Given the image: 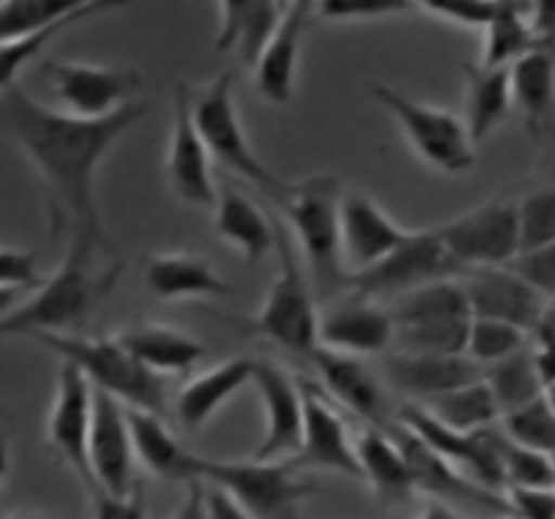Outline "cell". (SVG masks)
I'll use <instances>...</instances> for the list:
<instances>
[{
  "instance_id": "1",
  "label": "cell",
  "mask_w": 555,
  "mask_h": 519,
  "mask_svg": "<svg viewBox=\"0 0 555 519\" xmlns=\"http://www.w3.org/2000/svg\"><path fill=\"white\" fill-rule=\"evenodd\" d=\"M147 112L151 106L131 101L104 120H82L39 104L20 85L0 95V120L47 185L55 237L82 234L109 248L95 205V171L117 139Z\"/></svg>"
},
{
  "instance_id": "2",
  "label": "cell",
  "mask_w": 555,
  "mask_h": 519,
  "mask_svg": "<svg viewBox=\"0 0 555 519\" xmlns=\"http://www.w3.org/2000/svg\"><path fill=\"white\" fill-rule=\"evenodd\" d=\"M95 250L109 248L74 234L61 270L0 319V337L25 335L34 340L39 335H82V326L109 297L122 270V264L104 272L93 270Z\"/></svg>"
},
{
  "instance_id": "3",
  "label": "cell",
  "mask_w": 555,
  "mask_h": 519,
  "mask_svg": "<svg viewBox=\"0 0 555 519\" xmlns=\"http://www.w3.org/2000/svg\"><path fill=\"white\" fill-rule=\"evenodd\" d=\"M41 349L61 356V362L77 367L90 387L112 394L126 408L147 411V414L167 416V378L156 376L139 365L117 337H88V335H39L34 337Z\"/></svg>"
},
{
  "instance_id": "4",
  "label": "cell",
  "mask_w": 555,
  "mask_h": 519,
  "mask_svg": "<svg viewBox=\"0 0 555 519\" xmlns=\"http://www.w3.org/2000/svg\"><path fill=\"white\" fill-rule=\"evenodd\" d=\"M223 492L254 519H300L302 503L317 495L313 481L300 479L289 463H259V459H210L194 454L191 481Z\"/></svg>"
},
{
  "instance_id": "5",
  "label": "cell",
  "mask_w": 555,
  "mask_h": 519,
  "mask_svg": "<svg viewBox=\"0 0 555 519\" xmlns=\"http://www.w3.org/2000/svg\"><path fill=\"white\" fill-rule=\"evenodd\" d=\"M340 189L333 174H317L289 185L281 199L292 239H297L308 261L313 283L322 291L346 286L344 259H340Z\"/></svg>"
},
{
  "instance_id": "6",
  "label": "cell",
  "mask_w": 555,
  "mask_h": 519,
  "mask_svg": "<svg viewBox=\"0 0 555 519\" xmlns=\"http://www.w3.org/2000/svg\"><path fill=\"white\" fill-rule=\"evenodd\" d=\"M275 250L278 272L267 288L259 313L248 321V332L292 354L311 356L319 349V313L297 261L295 239L281 221H275Z\"/></svg>"
},
{
  "instance_id": "7",
  "label": "cell",
  "mask_w": 555,
  "mask_h": 519,
  "mask_svg": "<svg viewBox=\"0 0 555 519\" xmlns=\"http://www.w3.org/2000/svg\"><path fill=\"white\" fill-rule=\"evenodd\" d=\"M194 122L210 158H216L232 174L248 180L261 194L281 205V199L289 191V183L278 178L275 171H270V166L250 147L243 122H240L237 104H234L232 72H223L199 95H194Z\"/></svg>"
},
{
  "instance_id": "8",
  "label": "cell",
  "mask_w": 555,
  "mask_h": 519,
  "mask_svg": "<svg viewBox=\"0 0 555 519\" xmlns=\"http://www.w3.org/2000/svg\"><path fill=\"white\" fill-rule=\"evenodd\" d=\"M371 95L398 120L405 142L420 158L444 174H468L477 164V144L468 137L463 117L409 99L389 85L371 82Z\"/></svg>"
},
{
  "instance_id": "9",
  "label": "cell",
  "mask_w": 555,
  "mask_h": 519,
  "mask_svg": "<svg viewBox=\"0 0 555 519\" xmlns=\"http://www.w3.org/2000/svg\"><path fill=\"white\" fill-rule=\"evenodd\" d=\"M463 275L466 270L447 254L434 229H425V232L405 234L403 243L392 254L384 256L378 264L360 275L346 277V286L354 291V297L376 302L382 297L398 299L428 283L457 281Z\"/></svg>"
},
{
  "instance_id": "10",
  "label": "cell",
  "mask_w": 555,
  "mask_h": 519,
  "mask_svg": "<svg viewBox=\"0 0 555 519\" xmlns=\"http://www.w3.org/2000/svg\"><path fill=\"white\" fill-rule=\"evenodd\" d=\"M447 254L463 270H482V267H506L520 254L517 237V202L490 199L461 218L441 223L434 229Z\"/></svg>"
},
{
  "instance_id": "11",
  "label": "cell",
  "mask_w": 555,
  "mask_h": 519,
  "mask_svg": "<svg viewBox=\"0 0 555 519\" xmlns=\"http://www.w3.org/2000/svg\"><path fill=\"white\" fill-rule=\"evenodd\" d=\"M41 72L50 79L57 101L66 106L63 112L82 120H104L115 115L131 104V95L142 88V77L131 68L44 61Z\"/></svg>"
},
{
  "instance_id": "12",
  "label": "cell",
  "mask_w": 555,
  "mask_h": 519,
  "mask_svg": "<svg viewBox=\"0 0 555 519\" xmlns=\"http://www.w3.org/2000/svg\"><path fill=\"white\" fill-rule=\"evenodd\" d=\"M264 405V438L256 446L259 463H286L297 454L306 421V392L302 381L292 378L270 360H254V378Z\"/></svg>"
},
{
  "instance_id": "13",
  "label": "cell",
  "mask_w": 555,
  "mask_h": 519,
  "mask_svg": "<svg viewBox=\"0 0 555 519\" xmlns=\"http://www.w3.org/2000/svg\"><path fill=\"white\" fill-rule=\"evenodd\" d=\"M90 419H93V387L77 367L61 362L55 400L47 419V446L77 473L85 490L93 495L95 484L88 459Z\"/></svg>"
},
{
  "instance_id": "14",
  "label": "cell",
  "mask_w": 555,
  "mask_h": 519,
  "mask_svg": "<svg viewBox=\"0 0 555 519\" xmlns=\"http://www.w3.org/2000/svg\"><path fill=\"white\" fill-rule=\"evenodd\" d=\"M167 183L178 199L194 207H216L218 185L212 180V158L194 122V93L189 82L175 90L172 133L167 144Z\"/></svg>"
},
{
  "instance_id": "15",
  "label": "cell",
  "mask_w": 555,
  "mask_h": 519,
  "mask_svg": "<svg viewBox=\"0 0 555 519\" xmlns=\"http://www.w3.org/2000/svg\"><path fill=\"white\" fill-rule=\"evenodd\" d=\"M90 473L95 492L122 497L137 486L133 473V443L128 430V411L112 394L93 389V419L88 441Z\"/></svg>"
},
{
  "instance_id": "16",
  "label": "cell",
  "mask_w": 555,
  "mask_h": 519,
  "mask_svg": "<svg viewBox=\"0 0 555 519\" xmlns=\"http://www.w3.org/2000/svg\"><path fill=\"white\" fill-rule=\"evenodd\" d=\"M474 319L501 321L533 335L547 310V299L509 267H482L461 277Z\"/></svg>"
},
{
  "instance_id": "17",
  "label": "cell",
  "mask_w": 555,
  "mask_h": 519,
  "mask_svg": "<svg viewBox=\"0 0 555 519\" xmlns=\"http://www.w3.org/2000/svg\"><path fill=\"white\" fill-rule=\"evenodd\" d=\"M302 392H306L302 441L295 457L286 459V463L295 470H335V473L362 481L354 438L349 436V427H346L335 403H330L327 394L319 392V387H313V384L302 381Z\"/></svg>"
},
{
  "instance_id": "18",
  "label": "cell",
  "mask_w": 555,
  "mask_h": 519,
  "mask_svg": "<svg viewBox=\"0 0 555 519\" xmlns=\"http://www.w3.org/2000/svg\"><path fill=\"white\" fill-rule=\"evenodd\" d=\"M395 346V321L389 308L373 299L351 297L319 315V349L346 356H373Z\"/></svg>"
},
{
  "instance_id": "19",
  "label": "cell",
  "mask_w": 555,
  "mask_h": 519,
  "mask_svg": "<svg viewBox=\"0 0 555 519\" xmlns=\"http://www.w3.org/2000/svg\"><path fill=\"white\" fill-rule=\"evenodd\" d=\"M400 229L371 196L351 191L340 199V259L346 277L360 275L392 254L405 239Z\"/></svg>"
},
{
  "instance_id": "20",
  "label": "cell",
  "mask_w": 555,
  "mask_h": 519,
  "mask_svg": "<svg viewBox=\"0 0 555 519\" xmlns=\"http://www.w3.org/2000/svg\"><path fill=\"white\" fill-rule=\"evenodd\" d=\"M313 14V3L297 0L286 3L284 17L278 25L275 36L261 52L259 63L254 68V88L267 104L286 106L295 99V79H297V61H300L302 36H306L308 20Z\"/></svg>"
},
{
  "instance_id": "21",
  "label": "cell",
  "mask_w": 555,
  "mask_h": 519,
  "mask_svg": "<svg viewBox=\"0 0 555 519\" xmlns=\"http://www.w3.org/2000/svg\"><path fill=\"white\" fill-rule=\"evenodd\" d=\"M384 373L398 392L409 394L420 405L485 378V367L468 360L466 354H392L387 356Z\"/></svg>"
},
{
  "instance_id": "22",
  "label": "cell",
  "mask_w": 555,
  "mask_h": 519,
  "mask_svg": "<svg viewBox=\"0 0 555 519\" xmlns=\"http://www.w3.org/2000/svg\"><path fill=\"white\" fill-rule=\"evenodd\" d=\"M311 360L322 376L327 394H333L335 405H344L351 414L365 419L367 427H378V430L392 421V416L387 414V394H384L382 384L357 356L317 349Z\"/></svg>"
},
{
  "instance_id": "23",
  "label": "cell",
  "mask_w": 555,
  "mask_h": 519,
  "mask_svg": "<svg viewBox=\"0 0 555 519\" xmlns=\"http://www.w3.org/2000/svg\"><path fill=\"white\" fill-rule=\"evenodd\" d=\"M122 349L156 376H183L207 356V346L189 332L164 324H137L117 335Z\"/></svg>"
},
{
  "instance_id": "24",
  "label": "cell",
  "mask_w": 555,
  "mask_h": 519,
  "mask_svg": "<svg viewBox=\"0 0 555 519\" xmlns=\"http://www.w3.org/2000/svg\"><path fill=\"white\" fill-rule=\"evenodd\" d=\"M286 3H267V0H227L218 7L221 28L216 36L218 52H234L245 68L254 72L261 52L275 36Z\"/></svg>"
},
{
  "instance_id": "25",
  "label": "cell",
  "mask_w": 555,
  "mask_h": 519,
  "mask_svg": "<svg viewBox=\"0 0 555 519\" xmlns=\"http://www.w3.org/2000/svg\"><path fill=\"white\" fill-rule=\"evenodd\" d=\"M145 288L151 297L175 302L194 297H234L237 288L216 272L207 259L194 254L153 256L145 267Z\"/></svg>"
},
{
  "instance_id": "26",
  "label": "cell",
  "mask_w": 555,
  "mask_h": 519,
  "mask_svg": "<svg viewBox=\"0 0 555 519\" xmlns=\"http://www.w3.org/2000/svg\"><path fill=\"white\" fill-rule=\"evenodd\" d=\"M216 232L229 248L240 250L254 267L275 248V221L234 185L223 183L216 199Z\"/></svg>"
},
{
  "instance_id": "27",
  "label": "cell",
  "mask_w": 555,
  "mask_h": 519,
  "mask_svg": "<svg viewBox=\"0 0 555 519\" xmlns=\"http://www.w3.org/2000/svg\"><path fill=\"white\" fill-rule=\"evenodd\" d=\"M512 109L520 112L526 131L542 142L555 126V55L528 52L509 68Z\"/></svg>"
},
{
  "instance_id": "28",
  "label": "cell",
  "mask_w": 555,
  "mask_h": 519,
  "mask_svg": "<svg viewBox=\"0 0 555 519\" xmlns=\"http://www.w3.org/2000/svg\"><path fill=\"white\" fill-rule=\"evenodd\" d=\"M254 378V360L237 356L191 378L175 398V414L189 430H199L221 411L229 398Z\"/></svg>"
},
{
  "instance_id": "29",
  "label": "cell",
  "mask_w": 555,
  "mask_h": 519,
  "mask_svg": "<svg viewBox=\"0 0 555 519\" xmlns=\"http://www.w3.org/2000/svg\"><path fill=\"white\" fill-rule=\"evenodd\" d=\"M354 452L362 481H367L378 501L387 506H400L414 495L416 486L409 465L387 430L365 427L362 436L354 438Z\"/></svg>"
},
{
  "instance_id": "30",
  "label": "cell",
  "mask_w": 555,
  "mask_h": 519,
  "mask_svg": "<svg viewBox=\"0 0 555 519\" xmlns=\"http://www.w3.org/2000/svg\"><path fill=\"white\" fill-rule=\"evenodd\" d=\"M128 430H131L133 457L145 465L153 476L167 481H191V463L194 454L183 449V443L175 438L164 416L147 414V411L126 408Z\"/></svg>"
},
{
  "instance_id": "31",
  "label": "cell",
  "mask_w": 555,
  "mask_h": 519,
  "mask_svg": "<svg viewBox=\"0 0 555 519\" xmlns=\"http://www.w3.org/2000/svg\"><path fill=\"white\" fill-rule=\"evenodd\" d=\"M389 313H392L395 329L466 324V321L474 319L461 277L457 281H439L428 283L423 288H414V291L395 299Z\"/></svg>"
},
{
  "instance_id": "32",
  "label": "cell",
  "mask_w": 555,
  "mask_h": 519,
  "mask_svg": "<svg viewBox=\"0 0 555 519\" xmlns=\"http://www.w3.org/2000/svg\"><path fill=\"white\" fill-rule=\"evenodd\" d=\"M512 109L509 68L466 66V122L472 142H482Z\"/></svg>"
},
{
  "instance_id": "33",
  "label": "cell",
  "mask_w": 555,
  "mask_h": 519,
  "mask_svg": "<svg viewBox=\"0 0 555 519\" xmlns=\"http://www.w3.org/2000/svg\"><path fill=\"white\" fill-rule=\"evenodd\" d=\"M112 9L120 7H117V3H109V0H82L72 14H66V17L57 20V23L47 25V28L36 30V34L20 36V39L0 41V95L9 93L12 88H17V77L23 74V68L28 66V63H34L55 36H61L63 30H68L72 25L95 17V14L112 12Z\"/></svg>"
},
{
  "instance_id": "34",
  "label": "cell",
  "mask_w": 555,
  "mask_h": 519,
  "mask_svg": "<svg viewBox=\"0 0 555 519\" xmlns=\"http://www.w3.org/2000/svg\"><path fill=\"white\" fill-rule=\"evenodd\" d=\"M528 12H531V3H499L493 23L485 28L482 57L477 66L512 68L528 52L539 50Z\"/></svg>"
},
{
  "instance_id": "35",
  "label": "cell",
  "mask_w": 555,
  "mask_h": 519,
  "mask_svg": "<svg viewBox=\"0 0 555 519\" xmlns=\"http://www.w3.org/2000/svg\"><path fill=\"white\" fill-rule=\"evenodd\" d=\"M485 384L499 405L501 419L537 403L544 392V384L539 378L537 362H533L531 342L522 351L512 354L509 360L485 367Z\"/></svg>"
},
{
  "instance_id": "36",
  "label": "cell",
  "mask_w": 555,
  "mask_h": 519,
  "mask_svg": "<svg viewBox=\"0 0 555 519\" xmlns=\"http://www.w3.org/2000/svg\"><path fill=\"white\" fill-rule=\"evenodd\" d=\"M423 408H428L441 425L452 427L457 432H479L501 421V411L485 378L463 389H455L450 394H441V398L430 400V403H423Z\"/></svg>"
},
{
  "instance_id": "37",
  "label": "cell",
  "mask_w": 555,
  "mask_h": 519,
  "mask_svg": "<svg viewBox=\"0 0 555 519\" xmlns=\"http://www.w3.org/2000/svg\"><path fill=\"white\" fill-rule=\"evenodd\" d=\"M82 0H7L0 3V41L36 34L72 14Z\"/></svg>"
},
{
  "instance_id": "38",
  "label": "cell",
  "mask_w": 555,
  "mask_h": 519,
  "mask_svg": "<svg viewBox=\"0 0 555 519\" xmlns=\"http://www.w3.org/2000/svg\"><path fill=\"white\" fill-rule=\"evenodd\" d=\"M528 342H531V335H526L517 326L501 324V321L474 319L472 329H468L466 356L477 362L479 367H490L495 362L509 360L512 354L526 349Z\"/></svg>"
},
{
  "instance_id": "39",
  "label": "cell",
  "mask_w": 555,
  "mask_h": 519,
  "mask_svg": "<svg viewBox=\"0 0 555 519\" xmlns=\"http://www.w3.org/2000/svg\"><path fill=\"white\" fill-rule=\"evenodd\" d=\"M499 427L512 443H517V446L547 454V457L555 454V414L550 411V405L544 403V398L526 405V408L515 411V414L504 416V419L499 421Z\"/></svg>"
},
{
  "instance_id": "40",
  "label": "cell",
  "mask_w": 555,
  "mask_h": 519,
  "mask_svg": "<svg viewBox=\"0 0 555 519\" xmlns=\"http://www.w3.org/2000/svg\"><path fill=\"white\" fill-rule=\"evenodd\" d=\"M517 237L520 254L555 243V185L531 191L517 202Z\"/></svg>"
},
{
  "instance_id": "41",
  "label": "cell",
  "mask_w": 555,
  "mask_h": 519,
  "mask_svg": "<svg viewBox=\"0 0 555 519\" xmlns=\"http://www.w3.org/2000/svg\"><path fill=\"white\" fill-rule=\"evenodd\" d=\"M501 465H504L506 490H553V457L547 454L517 446L504 436Z\"/></svg>"
},
{
  "instance_id": "42",
  "label": "cell",
  "mask_w": 555,
  "mask_h": 519,
  "mask_svg": "<svg viewBox=\"0 0 555 519\" xmlns=\"http://www.w3.org/2000/svg\"><path fill=\"white\" fill-rule=\"evenodd\" d=\"M411 9H416V3H409V0H324V3H313V12L333 23L395 17V14H405Z\"/></svg>"
},
{
  "instance_id": "43",
  "label": "cell",
  "mask_w": 555,
  "mask_h": 519,
  "mask_svg": "<svg viewBox=\"0 0 555 519\" xmlns=\"http://www.w3.org/2000/svg\"><path fill=\"white\" fill-rule=\"evenodd\" d=\"M506 267H509L515 275H520L528 286L537 288L547 302H553L555 299V243L544 245V248H537V250H528V254H517Z\"/></svg>"
},
{
  "instance_id": "44",
  "label": "cell",
  "mask_w": 555,
  "mask_h": 519,
  "mask_svg": "<svg viewBox=\"0 0 555 519\" xmlns=\"http://www.w3.org/2000/svg\"><path fill=\"white\" fill-rule=\"evenodd\" d=\"M39 256L30 250L0 248V291H36L41 286Z\"/></svg>"
},
{
  "instance_id": "45",
  "label": "cell",
  "mask_w": 555,
  "mask_h": 519,
  "mask_svg": "<svg viewBox=\"0 0 555 519\" xmlns=\"http://www.w3.org/2000/svg\"><path fill=\"white\" fill-rule=\"evenodd\" d=\"M416 9L434 14V17L447 20V23L463 25V28H488L493 23L499 3H463V0H452V3H416Z\"/></svg>"
},
{
  "instance_id": "46",
  "label": "cell",
  "mask_w": 555,
  "mask_h": 519,
  "mask_svg": "<svg viewBox=\"0 0 555 519\" xmlns=\"http://www.w3.org/2000/svg\"><path fill=\"white\" fill-rule=\"evenodd\" d=\"M93 519H147L145 484L137 481L128 495L115 497L106 492H93Z\"/></svg>"
},
{
  "instance_id": "47",
  "label": "cell",
  "mask_w": 555,
  "mask_h": 519,
  "mask_svg": "<svg viewBox=\"0 0 555 519\" xmlns=\"http://www.w3.org/2000/svg\"><path fill=\"white\" fill-rule=\"evenodd\" d=\"M528 23H531L539 50L555 55V3H531Z\"/></svg>"
},
{
  "instance_id": "48",
  "label": "cell",
  "mask_w": 555,
  "mask_h": 519,
  "mask_svg": "<svg viewBox=\"0 0 555 519\" xmlns=\"http://www.w3.org/2000/svg\"><path fill=\"white\" fill-rule=\"evenodd\" d=\"M172 519H210L207 517V486L199 479L185 484V497Z\"/></svg>"
},
{
  "instance_id": "49",
  "label": "cell",
  "mask_w": 555,
  "mask_h": 519,
  "mask_svg": "<svg viewBox=\"0 0 555 519\" xmlns=\"http://www.w3.org/2000/svg\"><path fill=\"white\" fill-rule=\"evenodd\" d=\"M207 517L210 519H254V517H248V514H245L243 508L232 501V497H227L223 492L212 490V486H207Z\"/></svg>"
},
{
  "instance_id": "50",
  "label": "cell",
  "mask_w": 555,
  "mask_h": 519,
  "mask_svg": "<svg viewBox=\"0 0 555 519\" xmlns=\"http://www.w3.org/2000/svg\"><path fill=\"white\" fill-rule=\"evenodd\" d=\"M416 519H468V517H463L461 511H455V508L447 506V503L434 501L430 506H425V511Z\"/></svg>"
},
{
  "instance_id": "51",
  "label": "cell",
  "mask_w": 555,
  "mask_h": 519,
  "mask_svg": "<svg viewBox=\"0 0 555 519\" xmlns=\"http://www.w3.org/2000/svg\"><path fill=\"white\" fill-rule=\"evenodd\" d=\"M9 468H12V446H9V432L0 427V484L7 481Z\"/></svg>"
},
{
  "instance_id": "52",
  "label": "cell",
  "mask_w": 555,
  "mask_h": 519,
  "mask_svg": "<svg viewBox=\"0 0 555 519\" xmlns=\"http://www.w3.org/2000/svg\"><path fill=\"white\" fill-rule=\"evenodd\" d=\"M542 398H544V403L550 405V411H553V414H555V381H553V384H547V387H544Z\"/></svg>"
},
{
  "instance_id": "53",
  "label": "cell",
  "mask_w": 555,
  "mask_h": 519,
  "mask_svg": "<svg viewBox=\"0 0 555 519\" xmlns=\"http://www.w3.org/2000/svg\"><path fill=\"white\" fill-rule=\"evenodd\" d=\"M3 519H44V517H3Z\"/></svg>"
},
{
  "instance_id": "54",
  "label": "cell",
  "mask_w": 555,
  "mask_h": 519,
  "mask_svg": "<svg viewBox=\"0 0 555 519\" xmlns=\"http://www.w3.org/2000/svg\"><path fill=\"white\" fill-rule=\"evenodd\" d=\"M553 476H555V454H553ZM553 490H555V484H553Z\"/></svg>"
},
{
  "instance_id": "55",
  "label": "cell",
  "mask_w": 555,
  "mask_h": 519,
  "mask_svg": "<svg viewBox=\"0 0 555 519\" xmlns=\"http://www.w3.org/2000/svg\"><path fill=\"white\" fill-rule=\"evenodd\" d=\"M553 185H555V166H553Z\"/></svg>"
}]
</instances>
